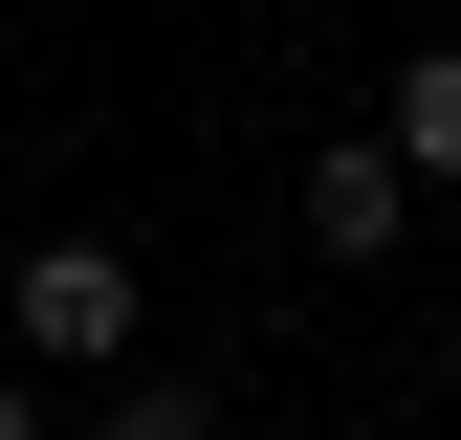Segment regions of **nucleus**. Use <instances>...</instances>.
Wrapping results in <instances>:
<instances>
[{
	"label": "nucleus",
	"mask_w": 461,
	"mask_h": 440,
	"mask_svg": "<svg viewBox=\"0 0 461 440\" xmlns=\"http://www.w3.org/2000/svg\"><path fill=\"white\" fill-rule=\"evenodd\" d=\"M395 220H418V154H395V133H352V154H308V243H330V264H374Z\"/></svg>",
	"instance_id": "f03ea898"
},
{
	"label": "nucleus",
	"mask_w": 461,
	"mask_h": 440,
	"mask_svg": "<svg viewBox=\"0 0 461 440\" xmlns=\"http://www.w3.org/2000/svg\"><path fill=\"white\" fill-rule=\"evenodd\" d=\"M110 440H242L220 397H176V374H132V397H110Z\"/></svg>",
	"instance_id": "20e7f679"
},
{
	"label": "nucleus",
	"mask_w": 461,
	"mask_h": 440,
	"mask_svg": "<svg viewBox=\"0 0 461 440\" xmlns=\"http://www.w3.org/2000/svg\"><path fill=\"white\" fill-rule=\"evenodd\" d=\"M132 243H23V287H0V330H23V353H67V374H110L132 353Z\"/></svg>",
	"instance_id": "f257e3e1"
},
{
	"label": "nucleus",
	"mask_w": 461,
	"mask_h": 440,
	"mask_svg": "<svg viewBox=\"0 0 461 440\" xmlns=\"http://www.w3.org/2000/svg\"><path fill=\"white\" fill-rule=\"evenodd\" d=\"M395 154H418V177H461V44H418V67H395Z\"/></svg>",
	"instance_id": "7ed1b4c3"
},
{
	"label": "nucleus",
	"mask_w": 461,
	"mask_h": 440,
	"mask_svg": "<svg viewBox=\"0 0 461 440\" xmlns=\"http://www.w3.org/2000/svg\"><path fill=\"white\" fill-rule=\"evenodd\" d=\"M0 440H44V397H23V374H0Z\"/></svg>",
	"instance_id": "39448f33"
}]
</instances>
